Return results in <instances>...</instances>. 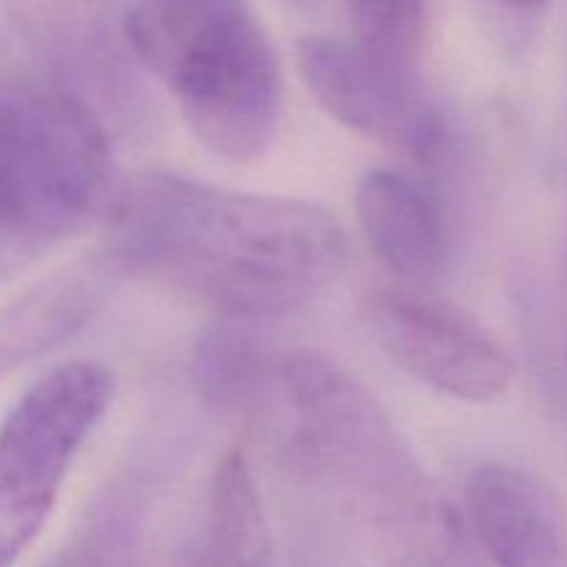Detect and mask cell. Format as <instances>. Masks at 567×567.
Segmentation results:
<instances>
[{
    "label": "cell",
    "mask_w": 567,
    "mask_h": 567,
    "mask_svg": "<svg viewBox=\"0 0 567 567\" xmlns=\"http://www.w3.org/2000/svg\"><path fill=\"white\" fill-rule=\"evenodd\" d=\"M109 258L236 321L288 313L338 280L347 233L305 199L142 172L111 199Z\"/></svg>",
    "instance_id": "obj_1"
},
{
    "label": "cell",
    "mask_w": 567,
    "mask_h": 567,
    "mask_svg": "<svg viewBox=\"0 0 567 567\" xmlns=\"http://www.w3.org/2000/svg\"><path fill=\"white\" fill-rule=\"evenodd\" d=\"M125 37L205 150L236 164L269 150L282 105L280 61L247 0H136Z\"/></svg>",
    "instance_id": "obj_2"
},
{
    "label": "cell",
    "mask_w": 567,
    "mask_h": 567,
    "mask_svg": "<svg viewBox=\"0 0 567 567\" xmlns=\"http://www.w3.org/2000/svg\"><path fill=\"white\" fill-rule=\"evenodd\" d=\"M14 155L0 194V266L70 236L109 194V147L94 116L59 92L14 97Z\"/></svg>",
    "instance_id": "obj_3"
},
{
    "label": "cell",
    "mask_w": 567,
    "mask_h": 567,
    "mask_svg": "<svg viewBox=\"0 0 567 567\" xmlns=\"http://www.w3.org/2000/svg\"><path fill=\"white\" fill-rule=\"evenodd\" d=\"M114 393V371L75 360L33 382L9 410L0 424V567L14 565L42 532Z\"/></svg>",
    "instance_id": "obj_4"
},
{
    "label": "cell",
    "mask_w": 567,
    "mask_h": 567,
    "mask_svg": "<svg viewBox=\"0 0 567 567\" xmlns=\"http://www.w3.org/2000/svg\"><path fill=\"white\" fill-rule=\"evenodd\" d=\"M280 393L305 452L363 496L415 498L419 471L377 399L319 352L280 358Z\"/></svg>",
    "instance_id": "obj_5"
},
{
    "label": "cell",
    "mask_w": 567,
    "mask_h": 567,
    "mask_svg": "<svg viewBox=\"0 0 567 567\" xmlns=\"http://www.w3.org/2000/svg\"><path fill=\"white\" fill-rule=\"evenodd\" d=\"M369 324L382 352L424 385L471 404L504 396L513 360L468 310L421 288L382 291L369 305Z\"/></svg>",
    "instance_id": "obj_6"
},
{
    "label": "cell",
    "mask_w": 567,
    "mask_h": 567,
    "mask_svg": "<svg viewBox=\"0 0 567 567\" xmlns=\"http://www.w3.org/2000/svg\"><path fill=\"white\" fill-rule=\"evenodd\" d=\"M297 70L321 109L349 131L415 164H432L446 153V122L432 103L419 89L382 78L352 42L302 39L297 44Z\"/></svg>",
    "instance_id": "obj_7"
},
{
    "label": "cell",
    "mask_w": 567,
    "mask_h": 567,
    "mask_svg": "<svg viewBox=\"0 0 567 567\" xmlns=\"http://www.w3.org/2000/svg\"><path fill=\"white\" fill-rule=\"evenodd\" d=\"M468 513L498 567H567V507L535 476L482 465L468 482Z\"/></svg>",
    "instance_id": "obj_8"
},
{
    "label": "cell",
    "mask_w": 567,
    "mask_h": 567,
    "mask_svg": "<svg viewBox=\"0 0 567 567\" xmlns=\"http://www.w3.org/2000/svg\"><path fill=\"white\" fill-rule=\"evenodd\" d=\"M358 221L382 264L408 286L430 291L449 269L452 233L441 205L413 177L374 169L358 186Z\"/></svg>",
    "instance_id": "obj_9"
},
{
    "label": "cell",
    "mask_w": 567,
    "mask_h": 567,
    "mask_svg": "<svg viewBox=\"0 0 567 567\" xmlns=\"http://www.w3.org/2000/svg\"><path fill=\"white\" fill-rule=\"evenodd\" d=\"M114 260H83L25 288L0 308V380L75 336L100 310Z\"/></svg>",
    "instance_id": "obj_10"
},
{
    "label": "cell",
    "mask_w": 567,
    "mask_h": 567,
    "mask_svg": "<svg viewBox=\"0 0 567 567\" xmlns=\"http://www.w3.org/2000/svg\"><path fill=\"white\" fill-rule=\"evenodd\" d=\"M197 567H277L264 502L241 452L216 463Z\"/></svg>",
    "instance_id": "obj_11"
},
{
    "label": "cell",
    "mask_w": 567,
    "mask_h": 567,
    "mask_svg": "<svg viewBox=\"0 0 567 567\" xmlns=\"http://www.w3.org/2000/svg\"><path fill=\"white\" fill-rule=\"evenodd\" d=\"M194 380L216 410L252 413L280 380V360L271 363L266 347L247 327L225 324L197 343Z\"/></svg>",
    "instance_id": "obj_12"
},
{
    "label": "cell",
    "mask_w": 567,
    "mask_h": 567,
    "mask_svg": "<svg viewBox=\"0 0 567 567\" xmlns=\"http://www.w3.org/2000/svg\"><path fill=\"white\" fill-rule=\"evenodd\" d=\"M352 44L388 81L419 89L415 66L426 0H347Z\"/></svg>",
    "instance_id": "obj_13"
},
{
    "label": "cell",
    "mask_w": 567,
    "mask_h": 567,
    "mask_svg": "<svg viewBox=\"0 0 567 567\" xmlns=\"http://www.w3.org/2000/svg\"><path fill=\"white\" fill-rule=\"evenodd\" d=\"M14 133H17V120H14V103H0V194H3L6 177L11 169V155H14Z\"/></svg>",
    "instance_id": "obj_14"
},
{
    "label": "cell",
    "mask_w": 567,
    "mask_h": 567,
    "mask_svg": "<svg viewBox=\"0 0 567 567\" xmlns=\"http://www.w3.org/2000/svg\"><path fill=\"white\" fill-rule=\"evenodd\" d=\"M502 3L513 6V9H535V6L546 3V0H502Z\"/></svg>",
    "instance_id": "obj_15"
},
{
    "label": "cell",
    "mask_w": 567,
    "mask_h": 567,
    "mask_svg": "<svg viewBox=\"0 0 567 567\" xmlns=\"http://www.w3.org/2000/svg\"><path fill=\"white\" fill-rule=\"evenodd\" d=\"M291 3H299V6H310L313 0H291Z\"/></svg>",
    "instance_id": "obj_16"
}]
</instances>
